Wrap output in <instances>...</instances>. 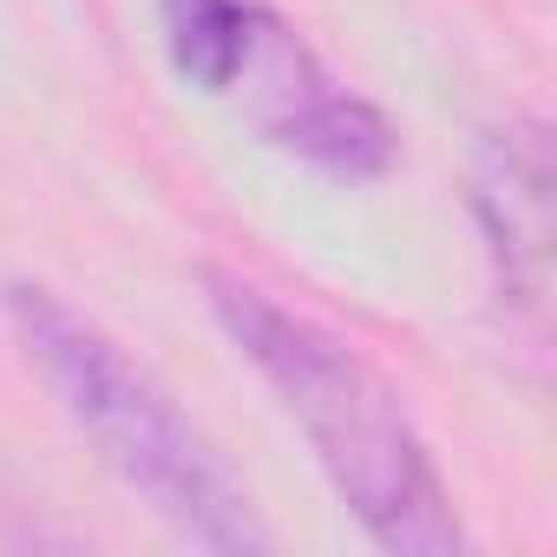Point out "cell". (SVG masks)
Returning <instances> with one entry per match:
<instances>
[{
	"label": "cell",
	"instance_id": "cell-1",
	"mask_svg": "<svg viewBox=\"0 0 557 557\" xmlns=\"http://www.w3.org/2000/svg\"><path fill=\"white\" fill-rule=\"evenodd\" d=\"M203 302L223 342L283 400L322 479L335 485V498L355 511V524L381 550L394 557H459L466 550L459 505L413 413L400 407V394L361 348H348L315 315L275 302L262 283H249L236 269H203Z\"/></svg>",
	"mask_w": 557,
	"mask_h": 557
},
{
	"label": "cell",
	"instance_id": "cell-2",
	"mask_svg": "<svg viewBox=\"0 0 557 557\" xmlns=\"http://www.w3.org/2000/svg\"><path fill=\"white\" fill-rule=\"evenodd\" d=\"M0 309H8L27 368L47 381L79 440L184 544L216 557H256L275 544V531L262 524L236 472L216 459V446L197 433V420L171 400V387L145 361H132L119 335H106L47 283H8Z\"/></svg>",
	"mask_w": 557,
	"mask_h": 557
},
{
	"label": "cell",
	"instance_id": "cell-3",
	"mask_svg": "<svg viewBox=\"0 0 557 557\" xmlns=\"http://www.w3.org/2000/svg\"><path fill=\"white\" fill-rule=\"evenodd\" d=\"M158 40L171 73L223 106L256 145L283 151L335 184H374L400 164V138L322 53L262 0H158Z\"/></svg>",
	"mask_w": 557,
	"mask_h": 557
},
{
	"label": "cell",
	"instance_id": "cell-4",
	"mask_svg": "<svg viewBox=\"0 0 557 557\" xmlns=\"http://www.w3.org/2000/svg\"><path fill=\"white\" fill-rule=\"evenodd\" d=\"M472 223L485 236L498 302L544 329L550 302V132L544 119H505L472 151Z\"/></svg>",
	"mask_w": 557,
	"mask_h": 557
}]
</instances>
